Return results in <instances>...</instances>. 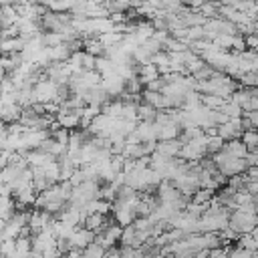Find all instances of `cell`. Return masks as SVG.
I'll return each instance as SVG.
<instances>
[{
	"mask_svg": "<svg viewBox=\"0 0 258 258\" xmlns=\"http://www.w3.org/2000/svg\"><path fill=\"white\" fill-rule=\"evenodd\" d=\"M101 89L107 93V97H115L125 91V81L119 75H109L101 79Z\"/></svg>",
	"mask_w": 258,
	"mask_h": 258,
	"instance_id": "1",
	"label": "cell"
},
{
	"mask_svg": "<svg viewBox=\"0 0 258 258\" xmlns=\"http://www.w3.org/2000/svg\"><path fill=\"white\" fill-rule=\"evenodd\" d=\"M69 242H71L73 248H77V250H85L89 244L95 242V234H93L91 230H87V228H77V230L73 232V236H71Z\"/></svg>",
	"mask_w": 258,
	"mask_h": 258,
	"instance_id": "2",
	"label": "cell"
},
{
	"mask_svg": "<svg viewBox=\"0 0 258 258\" xmlns=\"http://www.w3.org/2000/svg\"><path fill=\"white\" fill-rule=\"evenodd\" d=\"M181 147H183V141L169 139V141H159L157 147H155V151L161 153V155H165V157H171V159H173L175 155L181 153Z\"/></svg>",
	"mask_w": 258,
	"mask_h": 258,
	"instance_id": "3",
	"label": "cell"
},
{
	"mask_svg": "<svg viewBox=\"0 0 258 258\" xmlns=\"http://www.w3.org/2000/svg\"><path fill=\"white\" fill-rule=\"evenodd\" d=\"M222 151L228 153V155H232V157H236V159H246L248 157V147L242 141H238V139L224 143V149Z\"/></svg>",
	"mask_w": 258,
	"mask_h": 258,
	"instance_id": "4",
	"label": "cell"
},
{
	"mask_svg": "<svg viewBox=\"0 0 258 258\" xmlns=\"http://www.w3.org/2000/svg\"><path fill=\"white\" fill-rule=\"evenodd\" d=\"M85 228L91 230L93 234L103 232V230L107 228V226H105V218H103V214H89L87 220H85Z\"/></svg>",
	"mask_w": 258,
	"mask_h": 258,
	"instance_id": "5",
	"label": "cell"
},
{
	"mask_svg": "<svg viewBox=\"0 0 258 258\" xmlns=\"http://www.w3.org/2000/svg\"><path fill=\"white\" fill-rule=\"evenodd\" d=\"M212 202V189H198L194 194V204L198 206H210Z\"/></svg>",
	"mask_w": 258,
	"mask_h": 258,
	"instance_id": "6",
	"label": "cell"
},
{
	"mask_svg": "<svg viewBox=\"0 0 258 258\" xmlns=\"http://www.w3.org/2000/svg\"><path fill=\"white\" fill-rule=\"evenodd\" d=\"M14 252H16V240H4V242H0V254L4 258H12Z\"/></svg>",
	"mask_w": 258,
	"mask_h": 258,
	"instance_id": "7",
	"label": "cell"
},
{
	"mask_svg": "<svg viewBox=\"0 0 258 258\" xmlns=\"http://www.w3.org/2000/svg\"><path fill=\"white\" fill-rule=\"evenodd\" d=\"M12 194V187L8 183H0V198H10Z\"/></svg>",
	"mask_w": 258,
	"mask_h": 258,
	"instance_id": "8",
	"label": "cell"
}]
</instances>
